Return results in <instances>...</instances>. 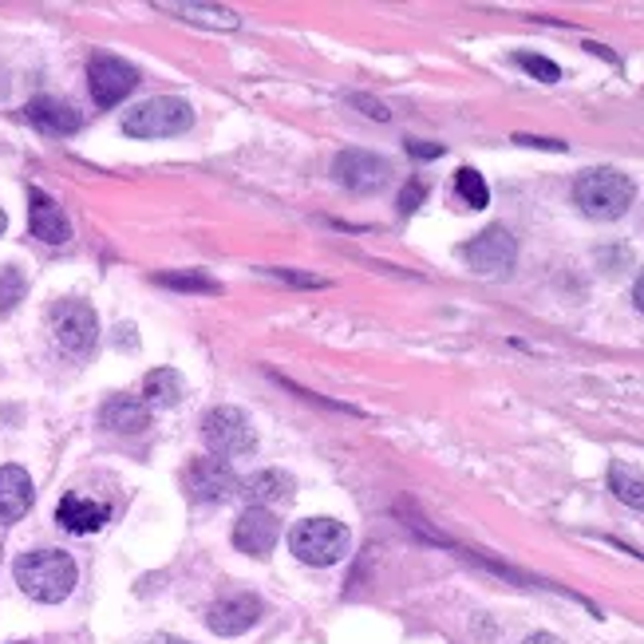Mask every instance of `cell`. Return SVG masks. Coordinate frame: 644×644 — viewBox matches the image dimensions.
Here are the masks:
<instances>
[{"label": "cell", "mask_w": 644, "mask_h": 644, "mask_svg": "<svg viewBox=\"0 0 644 644\" xmlns=\"http://www.w3.org/2000/svg\"><path fill=\"white\" fill-rule=\"evenodd\" d=\"M17 585L40 605H55L75 590V562L64 550H32L17 558Z\"/></svg>", "instance_id": "6da1fadb"}, {"label": "cell", "mask_w": 644, "mask_h": 644, "mask_svg": "<svg viewBox=\"0 0 644 644\" xmlns=\"http://www.w3.org/2000/svg\"><path fill=\"white\" fill-rule=\"evenodd\" d=\"M636 198V186L628 174L613 171V166H597V171H585L573 182V202L581 206L585 218L597 222H617Z\"/></svg>", "instance_id": "7a4b0ae2"}, {"label": "cell", "mask_w": 644, "mask_h": 644, "mask_svg": "<svg viewBox=\"0 0 644 644\" xmlns=\"http://www.w3.org/2000/svg\"><path fill=\"white\" fill-rule=\"evenodd\" d=\"M194 108L178 95H155V100L139 103L123 115V131L131 139H174L191 131Z\"/></svg>", "instance_id": "3957f363"}, {"label": "cell", "mask_w": 644, "mask_h": 644, "mask_svg": "<svg viewBox=\"0 0 644 644\" xmlns=\"http://www.w3.org/2000/svg\"><path fill=\"white\" fill-rule=\"evenodd\" d=\"M289 545L305 565H336L348 554L352 534H348V527L345 522H336V518H305V522L293 527Z\"/></svg>", "instance_id": "277c9868"}, {"label": "cell", "mask_w": 644, "mask_h": 644, "mask_svg": "<svg viewBox=\"0 0 644 644\" xmlns=\"http://www.w3.org/2000/svg\"><path fill=\"white\" fill-rule=\"evenodd\" d=\"M52 333L68 356H88L100 340V320L83 300H60L52 313Z\"/></svg>", "instance_id": "5b68a950"}, {"label": "cell", "mask_w": 644, "mask_h": 644, "mask_svg": "<svg viewBox=\"0 0 644 644\" xmlns=\"http://www.w3.org/2000/svg\"><path fill=\"white\" fill-rule=\"evenodd\" d=\"M202 436H206L214 454H249L257 447V431L249 416L237 408H214L202 419Z\"/></svg>", "instance_id": "8992f818"}, {"label": "cell", "mask_w": 644, "mask_h": 644, "mask_svg": "<svg viewBox=\"0 0 644 644\" xmlns=\"http://www.w3.org/2000/svg\"><path fill=\"white\" fill-rule=\"evenodd\" d=\"M514 257H518V242L507 226L482 229L474 242L463 245V262L474 273H482V277H507L514 269Z\"/></svg>", "instance_id": "52a82bcc"}, {"label": "cell", "mask_w": 644, "mask_h": 644, "mask_svg": "<svg viewBox=\"0 0 644 644\" xmlns=\"http://www.w3.org/2000/svg\"><path fill=\"white\" fill-rule=\"evenodd\" d=\"M139 83V72L127 64V60H119V55H95L88 64V88H91V100L100 103V108H115L123 103L135 91Z\"/></svg>", "instance_id": "ba28073f"}, {"label": "cell", "mask_w": 644, "mask_h": 644, "mask_svg": "<svg viewBox=\"0 0 644 644\" xmlns=\"http://www.w3.org/2000/svg\"><path fill=\"white\" fill-rule=\"evenodd\" d=\"M186 490H191L194 502H229L234 494H242V482H237L234 467L226 459H194L186 467Z\"/></svg>", "instance_id": "9c48e42d"}, {"label": "cell", "mask_w": 644, "mask_h": 644, "mask_svg": "<svg viewBox=\"0 0 644 644\" xmlns=\"http://www.w3.org/2000/svg\"><path fill=\"white\" fill-rule=\"evenodd\" d=\"M333 174L340 186H348L352 194H376L388 186L391 166L388 159L372 155V151H340L333 163Z\"/></svg>", "instance_id": "30bf717a"}, {"label": "cell", "mask_w": 644, "mask_h": 644, "mask_svg": "<svg viewBox=\"0 0 644 644\" xmlns=\"http://www.w3.org/2000/svg\"><path fill=\"white\" fill-rule=\"evenodd\" d=\"M262 621V601L254 593H229V597L214 601L206 613V625L209 633L218 636H242Z\"/></svg>", "instance_id": "8fae6325"}, {"label": "cell", "mask_w": 644, "mask_h": 644, "mask_svg": "<svg viewBox=\"0 0 644 644\" xmlns=\"http://www.w3.org/2000/svg\"><path fill=\"white\" fill-rule=\"evenodd\" d=\"M277 538H282V527H277L273 510H262V507H249L234 527V545L249 558H269Z\"/></svg>", "instance_id": "7c38bea8"}, {"label": "cell", "mask_w": 644, "mask_h": 644, "mask_svg": "<svg viewBox=\"0 0 644 644\" xmlns=\"http://www.w3.org/2000/svg\"><path fill=\"white\" fill-rule=\"evenodd\" d=\"M28 226H32V237H40L48 245H64L72 237V222H68L64 206L48 198L44 191L28 194Z\"/></svg>", "instance_id": "4fadbf2b"}, {"label": "cell", "mask_w": 644, "mask_h": 644, "mask_svg": "<svg viewBox=\"0 0 644 644\" xmlns=\"http://www.w3.org/2000/svg\"><path fill=\"white\" fill-rule=\"evenodd\" d=\"M32 499H37V490L24 467H0V527L20 522L32 510Z\"/></svg>", "instance_id": "5bb4252c"}, {"label": "cell", "mask_w": 644, "mask_h": 644, "mask_svg": "<svg viewBox=\"0 0 644 644\" xmlns=\"http://www.w3.org/2000/svg\"><path fill=\"white\" fill-rule=\"evenodd\" d=\"M24 119L37 131H44V135H75V131H80V123H83L80 111H75L72 103L52 100V95H40V100L28 103Z\"/></svg>", "instance_id": "9a60e30c"}, {"label": "cell", "mask_w": 644, "mask_h": 644, "mask_svg": "<svg viewBox=\"0 0 644 644\" xmlns=\"http://www.w3.org/2000/svg\"><path fill=\"white\" fill-rule=\"evenodd\" d=\"M108 518L111 510L103 502L83 499V494H68V499H60V510H55V522L64 530H72V534H95Z\"/></svg>", "instance_id": "2e32d148"}, {"label": "cell", "mask_w": 644, "mask_h": 644, "mask_svg": "<svg viewBox=\"0 0 644 644\" xmlns=\"http://www.w3.org/2000/svg\"><path fill=\"white\" fill-rule=\"evenodd\" d=\"M293 474H285V471H257V474H249V479L242 482V494H245V502H254V507H262V510H273V507H282V502H289L293 499Z\"/></svg>", "instance_id": "e0dca14e"}, {"label": "cell", "mask_w": 644, "mask_h": 644, "mask_svg": "<svg viewBox=\"0 0 644 644\" xmlns=\"http://www.w3.org/2000/svg\"><path fill=\"white\" fill-rule=\"evenodd\" d=\"M100 423L111 427V431H123V436H135V431L151 427V408L139 396H115V400L103 403Z\"/></svg>", "instance_id": "ac0fdd59"}, {"label": "cell", "mask_w": 644, "mask_h": 644, "mask_svg": "<svg viewBox=\"0 0 644 644\" xmlns=\"http://www.w3.org/2000/svg\"><path fill=\"white\" fill-rule=\"evenodd\" d=\"M155 9L186 17V20H194V24L222 28V32H234V28L242 24V17H237L234 9H226V4H186V0H182V4H155Z\"/></svg>", "instance_id": "d6986e66"}, {"label": "cell", "mask_w": 644, "mask_h": 644, "mask_svg": "<svg viewBox=\"0 0 644 644\" xmlns=\"http://www.w3.org/2000/svg\"><path fill=\"white\" fill-rule=\"evenodd\" d=\"M182 400V376L174 368H155L143 380V403L146 408H174Z\"/></svg>", "instance_id": "ffe728a7"}, {"label": "cell", "mask_w": 644, "mask_h": 644, "mask_svg": "<svg viewBox=\"0 0 644 644\" xmlns=\"http://www.w3.org/2000/svg\"><path fill=\"white\" fill-rule=\"evenodd\" d=\"M609 487H613V494H617L625 507L644 510V474L641 471H633V467H625V463H613L609 467Z\"/></svg>", "instance_id": "44dd1931"}, {"label": "cell", "mask_w": 644, "mask_h": 644, "mask_svg": "<svg viewBox=\"0 0 644 644\" xmlns=\"http://www.w3.org/2000/svg\"><path fill=\"white\" fill-rule=\"evenodd\" d=\"M163 289H178V293H222V285L214 277L198 269H178V273H159L155 277Z\"/></svg>", "instance_id": "7402d4cb"}, {"label": "cell", "mask_w": 644, "mask_h": 644, "mask_svg": "<svg viewBox=\"0 0 644 644\" xmlns=\"http://www.w3.org/2000/svg\"><path fill=\"white\" fill-rule=\"evenodd\" d=\"M454 191H459V198H463L471 209H482V206L490 202L487 182H482V174H479V171H471V166H463V171L454 174Z\"/></svg>", "instance_id": "603a6c76"}, {"label": "cell", "mask_w": 644, "mask_h": 644, "mask_svg": "<svg viewBox=\"0 0 644 644\" xmlns=\"http://www.w3.org/2000/svg\"><path fill=\"white\" fill-rule=\"evenodd\" d=\"M28 293V282H24V273L20 269H0V313H12L24 300Z\"/></svg>", "instance_id": "cb8c5ba5"}, {"label": "cell", "mask_w": 644, "mask_h": 644, "mask_svg": "<svg viewBox=\"0 0 644 644\" xmlns=\"http://www.w3.org/2000/svg\"><path fill=\"white\" fill-rule=\"evenodd\" d=\"M514 64L522 68V72L534 75V80H542V83H558V80H562V68H558L554 60H545V55L518 52V55H514Z\"/></svg>", "instance_id": "d4e9b609"}, {"label": "cell", "mask_w": 644, "mask_h": 644, "mask_svg": "<svg viewBox=\"0 0 644 644\" xmlns=\"http://www.w3.org/2000/svg\"><path fill=\"white\" fill-rule=\"evenodd\" d=\"M348 103H352V108H360L364 115H372V119H380V123H388L391 119V111L384 108L380 100H372V95H348Z\"/></svg>", "instance_id": "484cf974"}, {"label": "cell", "mask_w": 644, "mask_h": 644, "mask_svg": "<svg viewBox=\"0 0 644 644\" xmlns=\"http://www.w3.org/2000/svg\"><path fill=\"white\" fill-rule=\"evenodd\" d=\"M423 182H408V186H403L400 191V214H411V209L419 206V202H423Z\"/></svg>", "instance_id": "4316f807"}, {"label": "cell", "mask_w": 644, "mask_h": 644, "mask_svg": "<svg viewBox=\"0 0 644 644\" xmlns=\"http://www.w3.org/2000/svg\"><path fill=\"white\" fill-rule=\"evenodd\" d=\"M282 282H289V285H300V289H325L328 282H320V277H309V273H289V269H273Z\"/></svg>", "instance_id": "83f0119b"}, {"label": "cell", "mask_w": 644, "mask_h": 644, "mask_svg": "<svg viewBox=\"0 0 644 644\" xmlns=\"http://www.w3.org/2000/svg\"><path fill=\"white\" fill-rule=\"evenodd\" d=\"M408 155L411 159H439V155H443V146H439V143H423V139H411Z\"/></svg>", "instance_id": "f1b7e54d"}, {"label": "cell", "mask_w": 644, "mask_h": 644, "mask_svg": "<svg viewBox=\"0 0 644 644\" xmlns=\"http://www.w3.org/2000/svg\"><path fill=\"white\" fill-rule=\"evenodd\" d=\"M518 143H522V146H542V151H565V143H558V139H530V135H518Z\"/></svg>", "instance_id": "f546056e"}, {"label": "cell", "mask_w": 644, "mask_h": 644, "mask_svg": "<svg viewBox=\"0 0 644 644\" xmlns=\"http://www.w3.org/2000/svg\"><path fill=\"white\" fill-rule=\"evenodd\" d=\"M522 644H562L558 636H550V633H534V636H527Z\"/></svg>", "instance_id": "4dcf8cb0"}, {"label": "cell", "mask_w": 644, "mask_h": 644, "mask_svg": "<svg viewBox=\"0 0 644 644\" xmlns=\"http://www.w3.org/2000/svg\"><path fill=\"white\" fill-rule=\"evenodd\" d=\"M633 300H636V309L644 313V277H641V282L633 285Z\"/></svg>", "instance_id": "1f68e13d"}, {"label": "cell", "mask_w": 644, "mask_h": 644, "mask_svg": "<svg viewBox=\"0 0 644 644\" xmlns=\"http://www.w3.org/2000/svg\"><path fill=\"white\" fill-rule=\"evenodd\" d=\"M4 229H9V214H4V209H0V234H4Z\"/></svg>", "instance_id": "d6a6232c"}, {"label": "cell", "mask_w": 644, "mask_h": 644, "mask_svg": "<svg viewBox=\"0 0 644 644\" xmlns=\"http://www.w3.org/2000/svg\"><path fill=\"white\" fill-rule=\"evenodd\" d=\"M155 644H182V641H171V636H159Z\"/></svg>", "instance_id": "836d02e7"}]
</instances>
